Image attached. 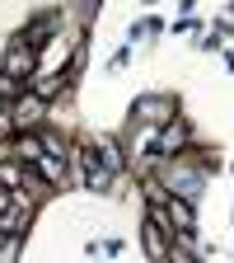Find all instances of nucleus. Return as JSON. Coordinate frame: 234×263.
Returning <instances> with one entry per match:
<instances>
[{
    "mask_svg": "<svg viewBox=\"0 0 234 263\" xmlns=\"http://www.w3.org/2000/svg\"><path fill=\"white\" fill-rule=\"evenodd\" d=\"M38 164L47 170L52 183H66V146H61L56 137H47V132L38 137Z\"/></svg>",
    "mask_w": 234,
    "mask_h": 263,
    "instance_id": "f257e3e1",
    "label": "nucleus"
},
{
    "mask_svg": "<svg viewBox=\"0 0 234 263\" xmlns=\"http://www.w3.org/2000/svg\"><path fill=\"white\" fill-rule=\"evenodd\" d=\"M28 221V207L14 202V193H0V235H19Z\"/></svg>",
    "mask_w": 234,
    "mask_h": 263,
    "instance_id": "f03ea898",
    "label": "nucleus"
},
{
    "mask_svg": "<svg viewBox=\"0 0 234 263\" xmlns=\"http://www.w3.org/2000/svg\"><path fill=\"white\" fill-rule=\"evenodd\" d=\"M10 71H14V76L28 71V47H14V52H10Z\"/></svg>",
    "mask_w": 234,
    "mask_h": 263,
    "instance_id": "0eeeda50",
    "label": "nucleus"
},
{
    "mask_svg": "<svg viewBox=\"0 0 234 263\" xmlns=\"http://www.w3.org/2000/svg\"><path fill=\"white\" fill-rule=\"evenodd\" d=\"M169 226H178L174 235H192V212H187L183 202H174V207H169Z\"/></svg>",
    "mask_w": 234,
    "mask_h": 263,
    "instance_id": "20e7f679",
    "label": "nucleus"
},
{
    "mask_svg": "<svg viewBox=\"0 0 234 263\" xmlns=\"http://www.w3.org/2000/svg\"><path fill=\"white\" fill-rule=\"evenodd\" d=\"M80 160H84V170H89V183H94V188H103V183H108V170L98 164V155H89V151H84Z\"/></svg>",
    "mask_w": 234,
    "mask_h": 263,
    "instance_id": "39448f33",
    "label": "nucleus"
},
{
    "mask_svg": "<svg viewBox=\"0 0 234 263\" xmlns=\"http://www.w3.org/2000/svg\"><path fill=\"white\" fill-rule=\"evenodd\" d=\"M38 118H42V99H38V94H28V99H19V104H14V122H19V127H33Z\"/></svg>",
    "mask_w": 234,
    "mask_h": 263,
    "instance_id": "7ed1b4c3",
    "label": "nucleus"
},
{
    "mask_svg": "<svg viewBox=\"0 0 234 263\" xmlns=\"http://www.w3.org/2000/svg\"><path fill=\"white\" fill-rule=\"evenodd\" d=\"M98 160H103V164H108V170H113V174L122 170V151H117L113 141H103V146H98Z\"/></svg>",
    "mask_w": 234,
    "mask_h": 263,
    "instance_id": "423d86ee",
    "label": "nucleus"
}]
</instances>
